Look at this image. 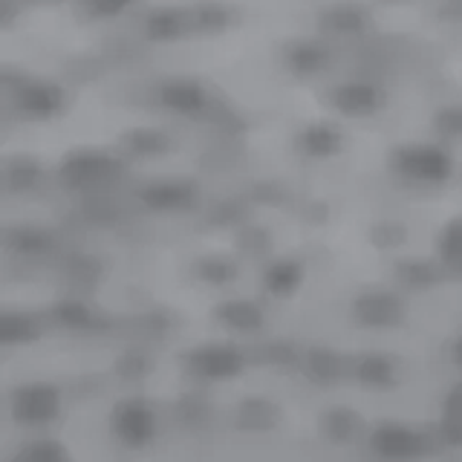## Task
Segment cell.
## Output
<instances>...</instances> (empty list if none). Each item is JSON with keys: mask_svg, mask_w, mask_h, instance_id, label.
Instances as JSON below:
<instances>
[{"mask_svg": "<svg viewBox=\"0 0 462 462\" xmlns=\"http://www.w3.org/2000/svg\"><path fill=\"white\" fill-rule=\"evenodd\" d=\"M390 171L408 185L442 188L454 180L457 165L442 142H408L390 153Z\"/></svg>", "mask_w": 462, "mask_h": 462, "instance_id": "1", "label": "cell"}, {"mask_svg": "<svg viewBox=\"0 0 462 462\" xmlns=\"http://www.w3.org/2000/svg\"><path fill=\"white\" fill-rule=\"evenodd\" d=\"M64 413V393L52 382H23L9 390V416L18 428L41 430Z\"/></svg>", "mask_w": 462, "mask_h": 462, "instance_id": "2", "label": "cell"}, {"mask_svg": "<svg viewBox=\"0 0 462 462\" xmlns=\"http://www.w3.org/2000/svg\"><path fill=\"white\" fill-rule=\"evenodd\" d=\"M107 425H110V437L122 448H127V451H142V448L153 445L156 439L159 416L151 408V402L130 396L113 404Z\"/></svg>", "mask_w": 462, "mask_h": 462, "instance_id": "3", "label": "cell"}, {"mask_svg": "<svg viewBox=\"0 0 462 462\" xmlns=\"http://www.w3.org/2000/svg\"><path fill=\"white\" fill-rule=\"evenodd\" d=\"M69 105L67 87L52 79H21L12 90V110L26 122L58 119Z\"/></svg>", "mask_w": 462, "mask_h": 462, "instance_id": "4", "label": "cell"}, {"mask_svg": "<svg viewBox=\"0 0 462 462\" xmlns=\"http://www.w3.org/2000/svg\"><path fill=\"white\" fill-rule=\"evenodd\" d=\"M185 370L199 382L223 384L243 375L245 356L235 344H199L194 350H188L182 358Z\"/></svg>", "mask_w": 462, "mask_h": 462, "instance_id": "5", "label": "cell"}, {"mask_svg": "<svg viewBox=\"0 0 462 462\" xmlns=\"http://www.w3.org/2000/svg\"><path fill=\"white\" fill-rule=\"evenodd\" d=\"M329 107L346 119H373L387 107V93L375 81L350 79L329 90Z\"/></svg>", "mask_w": 462, "mask_h": 462, "instance_id": "6", "label": "cell"}, {"mask_svg": "<svg viewBox=\"0 0 462 462\" xmlns=\"http://www.w3.org/2000/svg\"><path fill=\"white\" fill-rule=\"evenodd\" d=\"M367 442L382 459H419L428 454V437L404 422H379L367 433Z\"/></svg>", "mask_w": 462, "mask_h": 462, "instance_id": "7", "label": "cell"}, {"mask_svg": "<svg viewBox=\"0 0 462 462\" xmlns=\"http://www.w3.org/2000/svg\"><path fill=\"white\" fill-rule=\"evenodd\" d=\"M156 101L159 107L173 113V116H182V119H199L202 113L211 107V96L208 90L202 87L197 79H168L156 87Z\"/></svg>", "mask_w": 462, "mask_h": 462, "instance_id": "8", "label": "cell"}, {"mask_svg": "<svg viewBox=\"0 0 462 462\" xmlns=\"http://www.w3.org/2000/svg\"><path fill=\"white\" fill-rule=\"evenodd\" d=\"M353 318L358 327L367 329H393L402 327L404 318H408V307L404 300L393 292H384V289H373L353 300Z\"/></svg>", "mask_w": 462, "mask_h": 462, "instance_id": "9", "label": "cell"}, {"mask_svg": "<svg viewBox=\"0 0 462 462\" xmlns=\"http://www.w3.org/2000/svg\"><path fill=\"white\" fill-rule=\"evenodd\" d=\"M116 177H119V162L98 151L72 153L61 165V182L67 188H96V185H105Z\"/></svg>", "mask_w": 462, "mask_h": 462, "instance_id": "10", "label": "cell"}, {"mask_svg": "<svg viewBox=\"0 0 462 462\" xmlns=\"http://www.w3.org/2000/svg\"><path fill=\"white\" fill-rule=\"evenodd\" d=\"M199 191L194 182L188 180H156L148 182L139 191V202L148 211L156 214H177V211H191Z\"/></svg>", "mask_w": 462, "mask_h": 462, "instance_id": "11", "label": "cell"}, {"mask_svg": "<svg viewBox=\"0 0 462 462\" xmlns=\"http://www.w3.org/2000/svg\"><path fill=\"white\" fill-rule=\"evenodd\" d=\"M295 148L312 162H327V159H336L344 151V134L332 122H312L300 127V134L295 136Z\"/></svg>", "mask_w": 462, "mask_h": 462, "instance_id": "12", "label": "cell"}, {"mask_svg": "<svg viewBox=\"0 0 462 462\" xmlns=\"http://www.w3.org/2000/svg\"><path fill=\"white\" fill-rule=\"evenodd\" d=\"M303 278H307V269H303L300 260L278 257L263 272V289L272 298H292L303 286Z\"/></svg>", "mask_w": 462, "mask_h": 462, "instance_id": "13", "label": "cell"}, {"mask_svg": "<svg viewBox=\"0 0 462 462\" xmlns=\"http://www.w3.org/2000/svg\"><path fill=\"white\" fill-rule=\"evenodd\" d=\"M188 32H194V12L182 9H156L144 21V35L151 41H180Z\"/></svg>", "mask_w": 462, "mask_h": 462, "instance_id": "14", "label": "cell"}, {"mask_svg": "<svg viewBox=\"0 0 462 462\" xmlns=\"http://www.w3.org/2000/svg\"><path fill=\"white\" fill-rule=\"evenodd\" d=\"M329 61H332L329 47L321 41H298L286 50V67L303 79L324 72L329 67Z\"/></svg>", "mask_w": 462, "mask_h": 462, "instance_id": "15", "label": "cell"}, {"mask_svg": "<svg viewBox=\"0 0 462 462\" xmlns=\"http://www.w3.org/2000/svg\"><path fill=\"white\" fill-rule=\"evenodd\" d=\"M214 315H217V321H220L231 332H257L266 321L263 310H260L257 303L249 300V298L226 300V303H220V307L214 310Z\"/></svg>", "mask_w": 462, "mask_h": 462, "instance_id": "16", "label": "cell"}, {"mask_svg": "<svg viewBox=\"0 0 462 462\" xmlns=\"http://www.w3.org/2000/svg\"><path fill=\"white\" fill-rule=\"evenodd\" d=\"M41 321L32 312H14L6 310L0 318V341L4 346H21V344H32L41 338Z\"/></svg>", "mask_w": 462, "mask_h": 462, "instance_id": "17", "label": "cell"}, {"mask_svg": "<svg viewBox=\"0 0 462 462\" xmlns=\"http://www.w3.org/2000/svg\"><path fill=\"white\" fill-rule=\"evenodd\" d=\"M356 379L373 387V390H384V387H393L399 379V370H396V361L387 358V356H365L356 365Z\"/></svg>", "mask_w": 462, "mask_h": 462, "instance_id": "18", "label": "cell"}, {"mask_svg": "<svg viewBox=\"0 0 462 462\" xmlns=\"http://www.w3.org/2000/svg\"><path fill=\"white\" fill-rule=\"evenodd\" d=\"M72 454L67 448L52 439V437H38L23 442L18 451H14V459H26V462H67Z\"/></svg>", "mask_w": 462, "mask_h": 462, "instance_id": "19", "label": "cell"}, {"mask_svg": "<svg viewBox=\"0 0 462 462\" xmlns=\"http://www.w3.org/2000/svg\"><path fill=\"white\" fill-rule=\"evenodd\" d=\"M437 252L448 269L462 274V217L442 228V235L437 240Z\"/></svg>", "mask_w": 462, "mask_h": 462, "instance_id": "20", "label": "cell"}, {"mask_svg": "<svg viewBox=\"0 0 462 462\" xmlns=\"http://www.w3.org/2000/svg\"><path fill=\"white\" fill-rule=\"evenodd\" d=\"M55 324H61L67 329H93L96 327V312L87 307L84 300H61L52 310Z\"/></svg>", "mask_w": 462, "mask_h": 462, "instance_id": "21", "label": "cell"}, {"mask_svg": "<svg viewBox=\"0 0 462 462\" xmlns=\"http://www.w3.org/2000/svg\"><path fill=\"white\" fill-rule=\"evenodd\" d=\"M9 245L18 254H47L52 249V235L43 228H18L12 231Z\"/></svg>", "mask_w": 462, "mask_h": 462, "instance_id": "22", "label": "cell"}, {"mask_svg": "<svg viewBox=\"0 0 462 462\" xmlns=\"http://www.w3.org/2000/svg\"><path fill=\"white\" fill-rule=\"evenodd\" d=\"M136 0H79L81 14L90 21H113L134 9Z\"/></svg>", "mask_w": 462, "mask_h": 462, "instance_id": "23", "label": "cell"}, {"mask_svg": "<svg viewBox=\"0 0 462 462\" xmlns=\"http://www.w3.org/2000/svg\"><path fill=\"white\" fill-rule=\"evenodd\" d=\"M197 274H199V278L206 281V283H211V286H223V283H231V281H235L237 266H235V263H228L226 257H206V260H199Z\"/></svg>", "mask_w": 462, "mask_h": 462, "instance_id": "24", "label": "cell"}, {"mask_svg": "<svg viewBox=\"0 0 462 462\" xmlns=\"http://www.w3.org/2000/svg\"><path fill=\"white\" fill-rule=\"evenodd\" d=\"M437 130L442 136L462 139V107H445L437 113Z\"/></svg>", "mask_w": 462, "mask_h": 462, "instance_id": "25", "label": "cell"}, {"mask_svg": "<svg viewBox=\"0 0 462 462\" xmlns=\"http://www.w3.org/2000/svg\"><path fill=\"white\" fill-rule=\"evenodd\" d=\"M451 361H454L457 367H462V338L451 346Z\"/></svg>", "mask_w": 462, "mask_h": 462, "instance_id": "26", "label": "cell"}, {"mask_svg": "<svg viewBox=\"0 0 462 462\" xmlns=\"http://www.w3.org/2000/svg\"><path fill=\"white\" fill-rule=\"evenodd\" d=\"M41 4H58V0H41Z\"/></svg>", "mask_w": 462, "mask_h": 462, "instance_id": "27", "label": "cell"}]
</instances>
